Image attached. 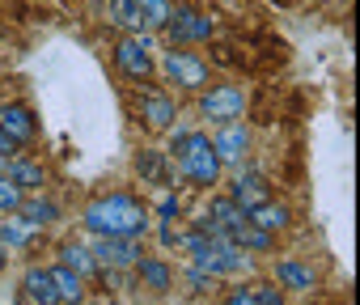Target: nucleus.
<instances>
[{
    "label": "nucleus",
    "instance_id": "f257e3e1",
    "mask_svg": "<svg viewBox=\"0 0 360 305\" xmlns=\"http://www.w3.org/2000/svg\"><path fill=\"white\" fill-rule=\"evenodd\" d=\"M85 229H94L98 238H140L148 229V208L131 195H106L85 208Z\"/></svg>",
    "mask_w": 360,
    "mask_h": 305
},
{
    "label": "nucleus",
    "instance_id": "f03ea898",
    "mask_svg": "<svg viewBox=\"0 0 360 305\" xmlns=\"http://www.w3.org/2000/svg\"><path fill=\"white\" fill-rule=\"evenodd\" d=\"M174 157L178 166H183V174L195 183V187H212L221 179V157H217V148L208 144V136L200 131H183V136H174Z\"/></svg>",
    "mask_w": 360,
    "mask_h": 305
},
{
    "label": "nucleus",
    "instance_id": "7ed1b4c3",
    "mask_svg": "<svg viewBox=\"0 0 360 305\" xmlns=\"http://www.w3.org/2000/svg\"><path fill=\"white\" fill-rule=\"evenodd\" d=\"M242 106H246V93H242L238 85H217V89H208L204 102H200L204 119H212V123H229V119H238Z\"/></svg>",
    "mask_w": 360,
    "mask_h": 305
},
{
    "label": "nucleus",
    "instance_id": "20e7f679",
    "mask_svg": "<svg viewBox=\"0 0 360 305\" xmlns=\"http://www.w3.org/2000/svg\"><path fill=\"white\" fill-rule=\"evenodd\" d=\"M161 30H169L174 43H200V39L212 34V18H204L195 9H169V18H165Z\"/></svg>",
    "mask_w": 360,
    "mask_h": 305
},
{
    "label": "nucleus",
    "instance_id": "39448f33",
    "mask_svg": "<svg viewBox=\"0 0 360 305\" xmlns=\"http://www.w3.org/2000/svg\"><path fill=\"white\" fill-rule=\"evenodd\" d=\"M165 77H169L174 85H183V89H204L208 68H204V60H195L191 51H165Z\"/></svg>",
    "mask_w": 360,
    "mask_h": 305
},
{
    "label": "nucleus",
    "instance_id": "423d86ee",
    "mask_svg": "<svg viewBox=\"0 0 360 305\" xmlns=\"http://www.w3.org/2000/svg\"><path fill=\"white\" fill-rule=\"evenodd\" d=\"M148 51H153V39H148V34H131V39H123V43L115 47V60H119V68H123L127 77H148V72H153Z\"/></svg>",
    "mask_w": 360,
    "mask_h": 305
},
{
    "label": "nucleus",
    "instance_id": "0eeeda50",
    "mask_svg": "<svg viewBox=\"0 0 360 305\" xmlns=\"http://www.w3.org/2000/svg\"><path fill=\"white\" fill-rule=\"evenodd\" d=\"M246 144H250V131L242 127V123H221V131H217V140H212V148H217V157H221V166L229 162H242V152H246Z\"/></svg>",
    "mask_w": 360,
    "mask_h": 305
},
{
    "label": "nucleus",
    "instance_id": "6e6552de",
    "mask_svg": "<svg viewBox=\"0 0 360 305\" xmlns=\"http://www.w3.org/2000/svg\"><path fill=\"white\" fill-rule=\"evenodd\" d=\"M136 259H140L136 238H98L94 263H106V267H131Z\"/></svg>",
    "mask_w": 360,
    "mask_h": 305
},
{
    "label": "nucleus",
    "instance_id": "1a4fd4ad",
    "mask_svg": "<svg viewBox=\"0 0 360 305\" xmlns=\"http://www.w3.org/2000/svg\"><path fill=\"white\" fill-rule=\"evenodd\" d=\"M0 131H5L13 144H26V140L34 136V115H30V106H22V102L0 106Z\"/></svg>",
    "mask_w": 360,
    "mask_h": 305
},
{
    "label": "nucleus",
    "instance_id": "9d476101",
    "mask_svg": "<svg viewBox=\"0 0 360 305\" xmlns=\"http://www.w3.org/2000/svg\"><path fill=\"white\" fill-rule=\"evenodd\" d=\"M140 115H144V123H148L153 131H165V127L178 119V110H174V102H169L165 93H144V102H140Z\"/></svg>",
    "mask_w": 360,
    "mask_h": 305
},
{
    "label": "nucleus",
    "instance_id": "9b49d317",
    "mask_svg": "<svg viewBox=\"0 0 360 305\" xmlns=\"http://www.w3.org/2000/svg\"><path fill=\"white\" fill-rule=\"evenodd\" d=\"M229 200L242 208V212H250V208H259V204H267V183L259 179V174H242L238 183H233V191H229Z\"/></svg>",
    "mask_w": 360,
    "mask_h": 305
},
{
    "label": "nucleus",
    "instance_id": "f8f14e48",
    "mask_svg": "<svg viewBox=\"0 0 360 305\" xmlns=\"http://www.w3.org/2000/svg\"><path fill=\"white\" fill-rule=\"evenodd\" d=\"M22 288H26V297H30L34 305H60V292H56V284H51V271L30 267L26 280H22Z\"/></svg>",
    "mask_w": 360,
    "mask_h": 305
},
{
    "label": "nucleus",
    "instance_id": "ddd939ff",
    "mask_svg": "<svg viewBox=\"0 0 360 305\" xmlns=\"http://www.w3.org/2000/svg\"><path fill=\"white\" fill-rule=\"evenodd\" d=\"M34 233H39V225H30L26 216H9V212H5V221H0V242L13 246V250L30 246V242H34Z\"/></svg>",
    "mask_w": 360,
    "mask_h": 305
},
{
    "label": "nucleus",
    "instance_id": "4468645a",
    "mask_svg": "<svg viewBox=\"0 0 360 305\" xmlns=\"http://www.w3.org/2000/svg\"><path fill=\"white\" fill-rule=\"evenodd\" d=\"M246 221H250L255 229H267V233H276V229H284V225H288V212H284L280 204H271V200H267V204L250 208V212H246Z\"/></svg>",
    "mask_w": 360,
    "mask_h": 305
},
{
    "label": "nucleus",
    "instance_id": "2eb2a0df",
    "mask_svg": "<svg viewBox=\"0 0 360 305\" xmlns=\"http://www.w3.org/2000/svg\"><path fill=\"white\" fill-rule=\"evenodd\" d=\"M276 280H280L284 288H292V292H309V288H314V275H309V267H301V263H292V259L276 263Z\"/></svg>",
    "mask_w": 360,
    "mask_h": 305
},
{
    "label": "nucleus",
    "instance_id": "dca6fc26",
    "mask_svg": "<svg viewBox=\"0 0 360 305\" xmlns=\"http://www.w3.org/2000/svg\"><path fill=\"white\" fill-rule=\"evenodd\" d=\"M9 179H13L22 191H39V187H43V166H39V162H26V157H22V162H9Z\"/></svg>",
    "mask_w": 360,
    "mask_h": 305
},
{
    "label": "nucleus",
    "instance_id": "f3484780",
    "mask_svg": "<svg viewBox=\"0 0 360 305\" xmlns=\"http://www.w3.org/2000/svg\"><path fill=\"white\" fill-rule=\"evenodd\" d=\"M51 284H56L60 301H81V297H85V284H81V275H77L72 267H56V271H51Z\"/></svg>",
    "mask_w": 360,
    "mask_h": 305
},
{
    "label": "nucleus",
    "instance_id": "a211bd4d",
    "mask_svg": "<svg viewBox=\"0 0 360 305\" xmlns=\"http://www.w3.org/2000/svg\"><path fill=\"white\" fill-rule=\"evenodd\" d=\"M131 5L140 9L144 30H161V26H165V18H169V0H131Z\"/></svg>",
    "mask_w": 360,
    "mask_h": 305
},
{
    "label": "nucleus",
    "instance_id": "6ab92c4d",
    "mask_svg": "<svg viewBox=\"0 0 360 305\" xmlns=\"http://www.w3.org/2000/svg\"><path fill=\"white\" fill-rule=\"evenodd\" d=\"M110 22H115V26H123V30H131V34H140V30H144L140 9L131 5V0H110Z\"/></svg>",
    "mask_w": 360,
    "mask_h": 305
},
{
    "label": "nucleus",
    "instance_id": "aec40b11",
    "mask_svg": "<svg viewBox=\"0 0 360 305\" xmlns=\"http://www.w3.org/2000/svg\"><path fill=\"white\" fill-rule=\"evenodd\" d=\"M136 170H140V179H148V183H161V179H165V152H157V148H144L140 157H136Z\"/></svg>",
    "mask_w": 360,
    "mask_h": 305
},
{
    "label": "nucleus",
    "instance_id": "412c9836",
    "mask_svg": "<svg viewBox=\"0 0 360 305\" xmlns=\"http://www.w3.org/2000/svg\"><path fill=\"white\" fill-rule=\"evenodd\" d=\"M18 212H22L30 225H39V229H43L47 221H56V204H51V200H22Z\"/></svg>",
    "mask_w": 360,
    "mask_h": 305
},
{
    "label": "nucleus",
    "instance_id": "4be33fe9",
    "mask_svg": "<svg viewBox=\"0 0 360 305\" xmlns=\"http://www.w3.org/2000/svg\"><path fill=\"white\" fill-rule=\"evenodd\" d=\"M136 267H140V275H144V284L148 288H169V267L165 263H157V259H136Z\"/></svg>",
    "mask_w": 360,
    "mask_h": 305
},
{
    "label": "nucleus",
    "instance_id": "5701e85b",
    "mask_svg": "<svg viewBox=\"0 0 360 305\" xmlns=\"http://www.w3.org/2000/svg\"><path fill=\"white\" fill-rule=\"evenodd\" d=\"M233 242H238L242 250H267V246H271V233H267V229H255V225L246 221V225L233 233Z\"/></svg>",
    "mask_w": 360,
    "mask_h": 305
},
{
    "label": "nucleus",
    "instance_id": "b1692460",
    "mask_svg": "<svg viewBox=\"0 0 360 305\" xmlns=\"http://www.w3.org/2000/svg\"><path fill=\"white\" fill-rule=\"evenodd\" d=\"M64 267H72L77 275H85V271H94V254L85 246H64Z\"/></svg>",
    "mask_w": 360,
    "mask_h": 305
},
{
    "label": "nucleus",
    "instance_id": "393cba45",
    "mask_svg": "<svg viewBox=\"0 0 360 305\" xmlns=\"http://www.w3.org/2000/svg\"><path fill=\"white\" fill-rule=\"evenodd\" d=\"M22 195H26V191H22V187H18V183H13L9 174H5V179H0V212H18V204H22Z\"/></svg>",
    "mask_w": 360,
    "mask_h": 305
},
{
    "label": "nucleus",
    "instance_id": "a878e982",
    "mask_svg": "<svg viewBox=\"0 0 360 305\" xmlns=\"http://www.w3.org/2000/svg\"><path fill=\"white\" fill-rule=\"evenodd\" d=\"M250 297H255L259 305H284V292H280L276 284H255V288H250Z\"/></svg>",
    "mask_w": 360,
    "mask_h": 305
},
{
    "label": "nucleus",
    "instance_id": "bb28decb",
    "mask_svg": "<svg viewBox=\"0 0 360 305\" xmlns=\"http://www.w3.org/2000/svg\"><path fill=\"white\" fill-rule=\"evenodd\" d=\"M157 216H161V221H174V216H178V200H174V195H165V200H161V208H157Z\"/></svg>",
    "mask_w": 360,
    "mask_h": 305
},
{
    "label": "nucleus",
    "instance_id": "cd10ccee",
    "mask_svg": "<svg viewBox=\"0 0 360 305\" xmlns=\"http://www.w3.org/2000/svg\"><path fill=\"white\" fill-rule=\"evenodd\" d=\"M229 305H259V301L250 297V288H238V292L229 297Z\"/></svg>",
    "mask_w": 360,
    "mask_h": 305
},
{
    "label": "nucleus",
    "instance_id": "c85d7f7f",
    "mask_svg": "<svg viewBox=\"0 0 360 305\" xmlns=\"http://www.w3.org/2000/svg\"><path fill=\"white\" fill-rule=\"evenodd\" d=\"M191 284H195V292H204V288H208V284H212V275H204V271H200V267H195V271H191Z\"/></svg>",
    "mask_w": 360,
    "mask_h": 305
},
{
    "label": "nucleus",
    "instance_id": "c756f323",
    "mask_svg": "<svg viewBox=\"0 0 360 305\" xmlns=\"http://www.w3.org/2000/svg\"><path fill=\"white\" fill-rule=\"evenodd\" d=\"M13 148H18V144H13L5 131H0V157H13Z\"/></svg>",
    "mask_w": 360,
    "mask_h": 305
},
{
    "label": "nucleus",
    "instance_id": "7c9ffc66",
    "mask_svg": "<svg viewBox=\"0 0 360 305\" xmlns=\"http://www.w3.org/2000/svg\"><path fill=\"white\" fill-rule=\"evenodd\" d=\"M5 259H9V246H5V242H0V267H5Z\"/></svg>",
    "mask_w": 360,
    "mask_h": 305
},
{
    "label": "nucleus",
    "instance_id": "2f4dec72",
    "mask_svg": "<svg viewBox=\"0 0 360 305\" xmlns=\"http://www.w3.org/2000/svg\"><path fill=\"white\" fill-rule=\"evenodd\" d=\"M271 5H292V0H271Z\"/></svg>",
    "mask_w": 360,
    "mask_h": 305
}]
</instances>
